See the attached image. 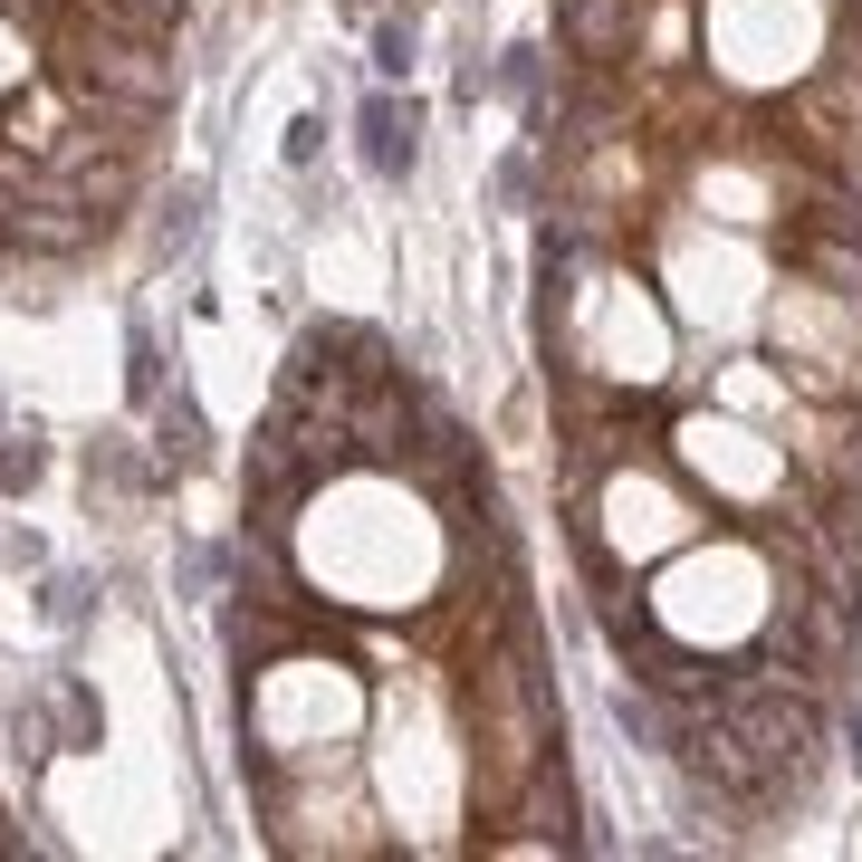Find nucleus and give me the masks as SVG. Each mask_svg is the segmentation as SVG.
<instances>
[{
  "mask_svg": "<svg viewBox=\"0 0 862 862\" xmlns=\"http://www.w3.org/2000/svg\"><path fill=\"white\" fill-rule=\"evenodd\" d=\"M20 479H39V441H20V451H0V489H20Z\"/></svg>",
  "mask_w": 862,
  "mask_h": 862,
  "instance_id": "7ed1b4c3",
  "label": "nucleus"
},
{
  "mask_svg": "<svg viewBox=\"0 0 862 862\" xmlns=\"http://www.w3.org/2000/svg\"><path fill=\"white\" fill-rule=\"evenodd\" d=\"M374 68H383V77L412 68V29H383V39H374Z\"/></svg>",
  "mask_w": 862,
  "mask_h": 862,
  "instance_id": "f03ea898",
  "label": "nucleus"
},
{
  "mask_svg": "<svg viewBox=\"0 0 862 862\" xmlns=\"http://www.w3.org/2000/svg\"><path fill=\"white\" fill-rule=\"evenodd\" d=\"M364 164L374 173H412V106H393V96L364 106Z\"/></svg>",
  "mask_w": 862,
  "mask_h": 862,
  "instance_id": "f257e3e1",
  "label": "nucleus"
}]
</instances>
